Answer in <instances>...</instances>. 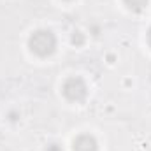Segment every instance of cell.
Masks as SVG:
<instances>
[{
	"label": "cell",
	"mask_w": 151,
	"mask_h": 151,
	"mask_svg": "<svg viewBox=\"0 0 151 151\" xmlns=\"http://www.w3.org/2000/svg\"><path fill=\"white\" fill-rule=\"evenodd\" d=\"M62 91H63L65 99H69L70 102H81V100H84L86 95H88V86H86V83H84L83 77L74 76V77H69V79L63 83Z\"/></svg>",
	"instance_id": "2"
},
{
	"label": "cell",
	"mask_w": 151,
	"mask_h": 151,
	"mask_svg": "<svg viewBox=\"0 0 151 151\" xmlns=\"http://www.w3.org/2000/svg\"><path fill=\"white\" fill-rule=\"evenodd\" d=\"M70 42L74 44L76 47H77V46H83V44H84V35H83L81 32H74L72 37H70Z\"/></svg>",
	"instance_id": "5"
},
{
	"label": "cell",
	"mask_w": 151,
	"mask_h": 151,
	"mask_svg": "<svg viewBox=\"0 0 151 151\" xmlns=\"http://www.w3.org/2000/svg\"><path fill=\"white\" fill-rule=\"evenodd\" d=\"M125 2V5L130 9V11H134V12H141L146 5H148V0H123Z\"/></svg>",
	"instance_id": "4"
},
{
	"label": "cell",
	"mask_w": 151,
	"mask_h": 151,
	"mask_svg": "<svg viewBox=\"0 0 151 151\" xmlns=\"http://www.w3.org/2000/svg\"><path fill=\"white\" fill-rule=\"evenodd\" d=\"M28 47L34 55H37L40 58L49 56L56 51V37L51 30H35L30 37H28Z\"/></svg>",
	"instance_id": "1"
},
{
	"label": "cell",
	"mask_w": 151,
	"mask_h": 151,
	"mask_svg": "<svg viewBox=\"0 0 151 151\" xmlns=\"http://www.w3.org/2000/svg\"><path fill=\"white\" fill-rule=\"evenodd\" d=\"M148 42H150V46H151V28L148 30Z\"/></svg>",
	"instance_id": "7"
},
{
	"label": "cell",
	"mask_w": 151,
	"mask_h": 151,
	"mask_svg": "<svg viewBox=\"0 0 151 151\" xmlns=\"http://www.w3.org/2000/svg\"><path fill=\"white\" fill-rule=\"evenodd\" d=\"M74 151H99V142L91 134H81L74 139Z\"/></svg>",
	"instance_id": "3"
},
{
	"label": "cell",
	"mask_w": 151,
	"mask_h": 151,
	"mask_svg": "<svg viewBox=\"0 0 151 151\" xmlns=\"http://www.w3.org/2000/svg\"><path fill=\"white\" fill-rule=\"evenodd\" d=\"M46 151H62V146L60 144H49L46 148Z\"/></svg>",
	"instance_id": "6"
}]
</instances>
